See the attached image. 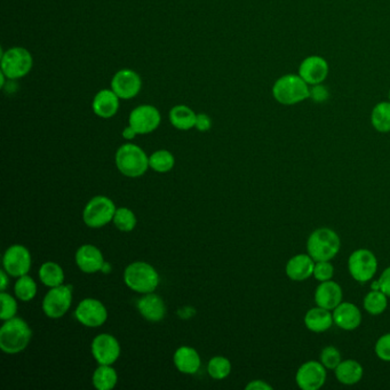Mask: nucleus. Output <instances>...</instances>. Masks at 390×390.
<instances>
[{"instance_id":"nucleus-1","label":"nucleus","mask_w":390,"mask_h":390,"mask_svg":"<svg viewBox=\"0 0 390 390\" xmlns=\"http://www.w3.org/2000/svg\"><path fill=\"white\" fill-rule=\"evenodd\" d=\"M274 99L282 106H295L309 99L310 86L295 74H284L273 86Z\"/></svg>"},{"instance_id":"nucleus-2","label":"nucleus","mask_w":390,"mask_h":390,"mask_svg":"<svg viewBox=\"0 0 390 390\" xmlns=\"http://www.w3.org/2000/svg\"><path fill=\"white\" fill-rule=\"evenodd\" d=\"M32 331L28 323L19 317L5 321L0 328V348L4 353L14 355L28 347L32 340Z\"/></svg>"},{"instance_id":"nucleus-3","label":"nucleus","mask_w":390,"mask_h":390,"mask_svg":"<svg viewBox=\"0 0 390 390\" xmlns=\"http://www.w3.org/2000/svg\"><path fill=\"white\" fill-rule=\"evenodd\" d=\"M34 67V58L25 47L15 46L10 50L1 48L0 68L8 81H16L28 76Z\"/></svg>"},{"instance_id":"nucleus-4","label":"nucleus","mask_w":390,"mask_h":390,"mask_svg":"<svg viewBox=\"0 0 390 390\" xmlns=\"http://www.w3.org/2000/svg\"><path fill=\"white\" fill-rule=\"evenodd\" d=\"M341 242L335 230L319 228L311 232L307 251L315 261H330L340 251Z\"/></svg>"},{"instance_id":"nucleus-5","label":"nucleus","mask_w":390,"mask_h":390,"mask_svg":"<svg viewBox=\"0 0 390 390\" xmlns=\"http://www.w3.org/2000/svg\"><path fill=\"white\" fill-rule=\"evenodd\" d=\"M116 165L119 172L128 177H141L150 168L146 152L133 143H126L118 149Z\"/></svg>"},{"instance_id":"nucleus-6","label":"nucleus","mask_w":390,"mask_h":390,"mask_svg":"<svg viewBox=\"0 0 390 390\" xmlns=\"http://www.w3.org/2000/svg\"><path fill=\"white\" fill-rule=\"evenodd\" d=\"M124 281L130 290L148 295L159 286V275L152 264L133 262L125 269Z\"/></svg>"},{"instance_id":"nucleus-7","label":"nucleus","mask_w":390,"mask_h":390,"mask_svg":"<svg viewBox=\"0 0 390 390\" xmlns=\"http://www.w3.org/2000/svg\"><path fill=\"white\" fill-rule=\"evenodd\" d=\"M115 204L106 196H96L88 201L83 213V220L90 228H101L114 220Z\"/></svg>"},{"instance_id":"nucleus-8","label":"nucleus","mask_w":390,"mask_h":390,"mask_svg":"<svg viewBox=\"0 0 390 390\" xmlns=\"http://www.w3.org/2000/svg\"><path fill=\"white\" fill-rule=\"evenodd\" d=\"M350 275L358 283H368L375 277L378 270V260L373 252L359 248L353 252L348 260Z\"/></svg>"},{"instance_id":"nucleus-9","label":"nucleus","mask_w":390,"mask_h":390,"mask_svg":"<svg viewBox=\"0 0 390 390\" xmlns=\"http://www.w3.org/2000/svg\"><path fill=\"white\" fill-rule=\"evenodd\" d=\"M72 302V286L60 285L51 288L43 300V313L50 318L58 319L65 316Z\"/></svg>"},{"instance_id":"nucleus-10","label":"nucleus","mask_w":390,"mask_h":390,"mask_svg":"<svg viewBox=\"0 0 390 390\" xmlns=\"http://www.w3.org/2000/svg\"><path fill=\"white\" fill-rule=\"evenodd\" d=\"M112 88L121 100H132L139 95L142 90V79L132 69H121L114 74Z\"/></svg>"},{"instance_id":"nucleus-11","label":"nucleus","mask_w":390,"mask_h":390,"mask_svg":"<svg viewBox=\"0 0 390 390\" xmlns=\"http://www.w3.org/2000/svg\"><path fill=\"white\" fill-rule=\"evenodd\" d=\"M161 123L159 109L152 105H141L130 112L128 125L137 130V134H149L155 132Z\"/></svg>"},{"instance_id":"nucleus-12","label":"nucleus","mask_w":390,"mask_h":390,"mask_svg":"<svg viewBox=\"0 0 390 390\" xmlns=\"http://www.w3.org/2000/svg\"><path fill=\"white\" fill-rule=\"evenodd\" d=\"M326 377V368L322 363L309 361L299 368L295 381L302 390H318L325 384Z\"/></svg>"},{"instance_id":"nucleus-13","label":"nucleus","mask_w":390,"mask_h":390,"mask_svg":"<svg viewBox=\"0 0 390 390\" xmlns=\"http://www.w3.org/2000/svg\"><path fill=\"white\" fill-rule=\"evenodd\" d=\"M74 316L78 322L87 328H99L106 323L108 311L105 304H101L99 300L88 297L78 304Z\"/></svg>"},{"instance_id":"nucleus-14","label":"nucleus","mask_w":390,"mask_h":390,"mask_svg":"<svg viewBox=\"0 0 390 390\" xmlns=\"http://www.w3.org/2000/svg\"><path fill=\"white\" fill-rule=\"evenodd\" d=\"M4 269L13 277L27 275L32 268V255L28 248L22 245H13L3 259Z\"/></svg>"},{"instance_id":"nucleus-15","label":"nucleus","mask_w":390,"mask_h":390,"mask_svg":"<svg viewBox=\"0 0 390 390\" xmlns=\"http://www.w3.org/2000/svg\"><path fill=\"white\" fill-rule=\"evenodd\" d=\"M92 354L100 365H112L121 356V344L112 335H98L92 342Z\"/></svg>"},{"instance_id":"nucleus-16","label":"nucleus","mask_w":390,"mask_h":390,"mask_svg":"<svg viewBox=\"0 0 390 390\" xmlns=\"http://www.w3.org/2000/svg\"><path fill=\"white\" fill-rule=\"evenodd\" d=\"M328 72H330L328 63L324 58L319 55H310L300 63L297 74L309 86H314V85L323 84L328 78Z\"/></svg>"},{"instance_id":"nucleus-17","label":"nucleus","mask_w":390,"mask_h":390,"mask_svg":"<svg viewBox=\"0 0 390 390\" xmlns=\"http://www.w3.org/2000/svg\"><path fill=\"white\" fill-rule=\"evenodd\" d=\"M121 107V99L112 88H103L94 96L92 109L98 117L109 119L117 115Z\"/></svg>"},{"instance_id":"nucleus-18","label":"nucleus","mask_w":390,"mask_h":390,"mask_svg":"<svg viewBox=\"0 0 390 390\" xmlns=\"http://www.w3.org/2000/svg\"><path fill=\"white\" fill-rule=\"evenodd\" d=\"M76 262L79 269L86 274H95L102 270L105 259L99 248L93 245H83L76 253Z\"/></svg>"},{"instance_id":"nucleus-19","label":"nucleus","mask_w":390,"mask_h":390,"mask_svg":"<svg viewBox=\"0 0 390 390\" xmlns=\"http://www.w3.org/2000/svg\"><path fill=\"white\" fill-rule=\"evenodd\" d=\"M333 319L337 328L344 331H354L362 324V313L356 304L341 302L333 310Z\"/></svg>"},{"instance_id":"nucleus-20","label":"nucleus","mask_w":390,"mask_h":390,"mask_svg":"<svg viewBox=\"0 0 390 390\" xmlns=\"http://www.w3.org/2000/svg\"><path fill=\"white\" fill-rule=\"evenodd\" d=\"M342 288L333 281L322 282L315 292V302L317 306L328 310H335L342 302Z\"/></svg>"},{"instance_id":"nucleus-21","label":"nucleus","mask_w":390,"mask_h":390,"mask_svg":"<svg viewBox=\"0 0 390 390\" xmlns=\"http://www.w3.org/2000/svg\"><path fill=\"white\" fill-rule=\"evenodd\" d=\"M315 262L309 254H297L288 260L285 273L292 281L302 282L313 276Z\"/></svg>"},{"instance_id":"nucleus-22","label":"nucleus","mask_w":390,"mask_h":390,"mask_svg":"<svg viewBox=\"0 0 390 390\" xmlns=\"http://www.w3.org/2000/svg\"><path fill=\"white\" fill-rule=\"evenodd\" d=\"M137 309L143 318L150 322H159L164 318L166 307L159 295L148 293L137 301Z\"/></svg>"},{"instance_id":"nucleus-23","label":"nucleus","mask_w":390,"mask_h":390,"mask_svg":"<svg viewBox=\"0 0 390 390\" xmlns=\"http://www.w3.org/2000/svg\"><path fill=\"white\" fill-rule=\"evenodd\" d=\"M333 323L335 319L331 310L325 309L322 307L317 306V308H311L304 316V325L309 331L315 333L328 331L333 325Z\"/></svg>"},{"instance_id":"nucleus-24","label":"nucleus","mask_w":390,"mask_h":390,"mask_svg":"<svg viewBox=\"0 0 390 390\" xmlns=\"http://www.w3.org/2000/svg\"><path fill=\"white\" fill-rule=\"evenodd\" d=\"M174 364L186 375H195L201 368V356L191 347H180L174 354Z\"/></svg>"},{"instance_id":"nucleus-25","label":"nucleus","mask_w":390,"mask_h":390,"mask_svg":"<svg viewBox=\"0 0 390 390\" xmlns=\"http://www.w3.org/2000/svg\"><path fill=\"white\" fill-rule=\"evenodd\" d=\"M335 371L337 381L340 384H347V386L358 384L364 375L363 366L354 359L342 361Z\"/></svg>"},{"instance_id":"nucleus-26","label":"nucleus","mask_w":390,"mask_h":390,"mask_svg":"<svg viewBox=\"0 0 390 390\" xmlns=\"http://www.w3.org/2000/svg\"><path fill=\"white\" fill-rule=\"evenodd\" d=\"M170 124L180 130H189L196 125V114L191 108L184 105H177L170 110Z\"/></svg>"},{"instance_id":"nucleus-27","label":"nucleus","mask_w":390,"mask_h":390,"mask_svg":"<svg viewBox=\"0 0 390 390\" xmlns=\"http://www.w3.org/2000/svg\"><path fill=\"white\" fill-rule=\"evenodd\" d=\"M371 124L380 133H389L390 101H382L375 105L371 112Z\"/></svg>"},{"instance_id":"nucleus-28","label":"nucleus","mask_w":390,"mask_h":390,"mask_svg":"<svg viewBox=\"0 0 390 390\" xmlns=\"http://www.w3.org/2000/svg\"><path fill=\"white\" fill-rule=\"evenodd\" d=\"M118 375L112 365H100L93 375V384L96 389L112 390L117 384Z\"/></svg>"},{"instance_id":"nucleus-29","label":"nucleus","mask_w":390,"mask_h":390,"mask_svg":"<svg viewBox=\"0 0 390 390\" xmlns=\"http://www.w3.org/2000/svg\"><path fill=\"white\" fill-rule=\"evenodd\" d=\"M39 278L43 285L48 288H56L63 284L65 281V273L59 264L55 262H45L39 269Z\"/></svg>"},{"instance_id":"nucleus-30","label":"nucleus","mask_w":390,"mask_h":390,"mask_svg":"<svg viewBox=\"0 0 390 390\" xmlns=\"http://www.w3.org/2000/svg\"><path fill=\"white\" fill-rule=\"evenodd\" d=\"M387 307L388 297L380 290H373L364 297V308L371 315H380Z\"/></svg>"},{"instance_id":"nucleus-31","label":"nucleus","mask_w":390,"mask_h":390,"mask_svg":"<svg viewBox=\"0 0 390 390\" xmlns=\"http://www.w3.org/2000/svg\"><path fill=\"white\" fill-rule=\"evenodd\" d=\"M175 159L168 150H157L149 157V166L159 173H166L174 168Z\"/></svg>"},{"instance_id":"nucleus-32","label":"nucleus","mask_w":390,"mask_h":390,"mask_svg":"<svg viewBox=\"0 0 390 390\" xmlns=\"http://www.w3.org/2000/svg\"><path fill=\"white\" fill-rule=\"evenodd\" d=\"M14 291L20 300L25 301V302L32 301L37 295V284L30 276H21L15 283Z\"/></svg>"},{"instance_id":"nucleus-33","label":"nucleus","mask_w":390,"mask_h":390,"mask_svg":"<svg viewBox=\"0 0 390 390\" xmlns=\"http://www.w3.org/2000/svg\"><path fill=\"white\" fill-rule=\"evenodd\" d=\"M208 372L212 378L217 379V380H222V379L227 378L230 375V372H231V363L226 357H213L208 362Z\"/></svg>"},{"instance_id":"nucleus-34","label":"nucleus","mask_w":390,"mask_h":390,"mask_svg":"<svg viewBox=\"0 0 390 390\" xmlns=\"http://www.w3.org/2000/svg\"><path fill=\"white\" fill-rule=\"evenodd\" d=\"M114 223L116 228L121 231H132L137 226V217L133 212L126 208H121L116 210Z\"/></svg>"},{"instance_id":"nucleus-35","label":"nucleus","mask_w":390,"mask_h":390,"mask_svg":"<svg viewBox=\"0 0 390 390\" xmlns=\"http://www.w3.org/2000/svg\"><path fill=\"white\" fill-rule=\"evenodd\" d=\"M342 362L341 353L333 346L324 348L321 354V363L325 366L326 369L335 370L337 365Z\"/></svg>"},{"instance_id":"nucleus-36","label":"nucleus","mask_w":390,"mask_h":390,"mask_svg":"<svg viewBox=\"0 0 390 390\" xmlns=\"http://www.w3.org/2000/svg\"><path fill=\"white\" fill-rule=\"evenodd\" d=\"M0 301H1V315H0V318L3 319V321L14 318L16 313H18V304H16L15 299L4 291L0 295Z\"/></svg>"},{"instance_id":"nucleus-37","label":"nucleus","mask_w":390,"mask_h":390,"mask_svg":"<svg viewBox=\"0 0 390 390\" xmlns=\"http://www.w3.org/2000/svg\"><path fill=\"white\" fill-rule=\"evenodd\" d=\"M313 276L321 283L331 281L335 276V267L330 261H316Z\"/></svg>"},{"instance_id":"nucleus-38","label":"nucleus","mask_w":390,"mask_h":390,"mask_svg":"<svg viewBox=\"0 0 390 390\" xmlns=\"http://www.w3.org/2000/svg\"><path fill=\"white\" fill-rule=\"evenodd\" d=\"M375 354L384 362H390V333L384 335L375 344Z\"/></svg>"},{"instance_id":"nucleus-39","label":"nucleus","mask_w":390,"mask_h":390,"mask_svg":"<svg viewBox=\"0 0 390 390\" xmlns=\"http://www.w3.org/2000/svg\"><path fill=\"white\" fill-rule=\"evenodd\" d=\"M328 90L323 84L314 85L310 86V96L309 99H313L315 102L322 103L325 102L328 99Z\"/></svg>"},{"instance_id":"nucleus-40","label":"nucleus","mask_w":390,"mask_h":390,"mask_svg":"<svg viewBox=\"0 0 390 390\" xmlns=\"http://www.w3.org/2000/svg\"><path fill=\"white\" fill-rule=\"evenodd\" d=\"M195 127L199 132H208V130H211V117H210L208 114H203V112H201V114H197Z\"/></svg>"},{"instance_id":"nucleus-41","label":"nucleus","mask_w":390,"mask_h":390,"mask_svg":"<svg viewBox=\"0 0 390 390\" xmlns=\"http://www.w3.org/2000/svg\"><path fill=\"white\" fill-rule=\"evenodd\" d=\"M378 281L380 284V291L384 292V295L390 297V267L384 270V273Z\"/></svg>"},{"instance_id":"nucleus-42","label":"nucleus","mask_w":390,"mask_h":390,"mask_svg":"<svg viewBox=\"0 0 390 390\" xmlns=\"http://www.w3.org/2000/svg\"><path fill=\"white\" fill-rule=\"evenodd\" d=\"M246 390H273V387L266 381L254 380L246 386Z\"/></svg>"},{"instance_id":"nucleus-43","label":"nucleus","mask_w":390,"mask_h":390,"mask_svg":"<svg viewBox=\"0 0 390 390\" xmlns=\"http://www.w3.org/2000/svg\"><path fill=\"white\" fill-rule=\"evenodd\" d=\"M137 130H134L133 127L128 125V126L125 127L124 130H123V137L127 141H130L133 140L134 137H137Z\"/></svg>"},{"instance_id":"nucleus-44","label":"nucleus","mask_w":390,"mask_h":390,"mask_svg":"<svg viewBox=\"0 0 390 390\" xmlns=\"http://www.w3.org/2000/svg\"><path fill=\"white\" fill-rule=\"evenodd\" d=\"M0 275H1V292H4L5 291V290H6L7 284H8V279H7L6 270H1V273H0Z\"/></svg>"},{"instance_id":"nucleus-45","label":"nucleus","mask_w":390,"mask_h":390,"mask_svg":"<svg viewBox=\"0 0 390 390\" xmlns=\"http://www.w3.org/2000/svg\"><path fill=\"white\" fill-rule=\"evenodd\" d=\"M372 290H380V284H379V281H375V282L372 283Z\"/></svg>"},{"instance_id":"nucleus-46","label":"nucleus","mask_w":390,"mask_h":390,"mask_svg":"<svg viewBox=\"0 0 390 390\" xmlns=\"http://www.w3.org/2000/svg\"><path fill=\"white\" fill-rule=\"evenodd\" d=\"M388 98H389V101H390V90H389V94H388Z\"/></svg>"}]
</instances>
